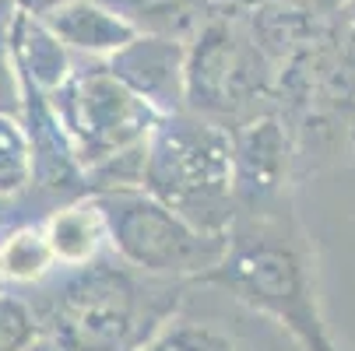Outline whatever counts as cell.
Here are the masks:
<instances>
[{
	"instance_id": "obj_15",
	"label": "cell",
	"mask_w": 355,
	"mask_h": 351,
	"mask_svg": "<svg viewBox=\"0 0 355 351\" xmlns=\"http://www.w3.org/2000/svg\"><path fill=\"white\" fill-rule=\"evenodd\" d=\"M35 179V152L25 116L0 109V200H11Z\"/></svg>"
},
{
	"instance_id": "obj_19",
	"label": "cell",
	"mask_w": 355,
	"mask_h": 351,
	"mask_svg": "<svg viewBox=\"0 0 355 351\" xmlns=\"http://www.w3.org/2000/svg\"><path fill=\"white\" fill-rule=\"evenodd\" d=\"M8 4L11 8H21V11H32V15H49V11L71 4V0H8Z\"/></svg>"
},
{
	"instance_id": "obj_9",
	"label": "cell",
	"mask_w": 355,
	"mask_h": 351,
	"mask_svg": "<svg viewBox=\"0 0 355 351\" xmlns=\"http://www.w3.org/2000/svg\"><path fill=\"white\" fill-rule=\"evenodd\" d=\"M106 64L162 116L187 109V39L137 32Z\"/></svg>"
},
{
	"instance_id": "obj_20",
	"label": "cell",
	"mask_w": 355,
	"mask_h": 351,
	"mask_svg": "<svg viewBox=\"0 0 355 351\" xmlns=\"http://www.w3.org/2000/svg\"><path fill=\"white\" fill-rule=\"evenodd\" d=\"M264 4H275V0H215V8H232V11H253V8H264Z\"/></svg>"
},
{
	"instance_id": "obj_14",
	"label": "cell",
	"mask_w": 355,
	"mask_h": 351,
	"mask_svg": "<svg viewBox=\"0 0 355 351\" xmlns=\"http://www.w3.org/2000/svg\"><path fill=\"white\" fill-rule=\"evenodd\" d=\"M53 267H57V257H53V246H49L42 225H21L0 239V271H4V281L35 285Z\"/></svg>"
},
{
	"instance_id": "obj_11",
	"label": "cell",
	"mask_w": 355,
	"mask_h": 351,
	"mask_svg": "<svg viewBox=\"0 0 355 351\" xmlns=\"http://www.w3.org/2000/svg\"><path fill=\"white\" fill-rule=\"evenodd\" d=\"M67 46L71 53H81L88 60H110L116 49H123L141 28L123 18L106 0H71V4L42 15Z\"/></svg>"
},
{
	"instance_id": "obj_18",
	"label": "cell",
	"mask_w": 355,
	"mask_h": 351,
	"mask_svg": "<svg viewBox=\"0 0 355 351\" xmlns=\"http://www.w3.org/2000/svg\"><path fill=\"white\" fill-rule=\"evenodd\" d=\"M21 102H25V91H21L11 64H8V53L0 49V109H15L18 113Z\"/></svg>"
},
{
	"instance_id": "obj_5",
	"label": "cell",
	"mask_w": 355,
	"mask_h": 351,
	"mask_svg": "<svg viewBox=\"0 0 355 351\" xmlns=\"http://www.w3.org/2000/svg\"><path fill=\"white\" fill-rule=\"evenodd\" d=\"M275 113L295 141V159L306 144L345 137L355 147V15L338 8L282 64Z\"/></svg>"
},
{
	"instance_id": "obj_8",
	"label": "cell",
	"mask_w": 355,
	"mask_h": 351,
	"mask_svg": "<svg viewBox=\"0 0 355 351\" xmlns=\"http://www.w3.org/2000/svg\"><path fill=\"white\" fill-rule=\"evenodd\" d=\"M236 144V193L239 208L264 204L288 193V179L295 169V141L278 113L253 116L232 130Z\"/></svg>"
},
{
	"instance_id": "obj_12",
	"label": "cell",
	"mask_w": 355,
	"mask_h": 351,
	"mask_svg": "<svg viewBox=\"0 0 355 351\" xmlns=\"http://www.w3.org/2000/svg\"><path fill=\"white\" fill-rule=\"evenodd\" d=\"M46 239L53 246V257L60 267H88L95 260H103V253L110 249V225H106V211L98 204L95 193L85 197H71L67 204H60L53 215L42 222Z\"/></svg>"
},
{
	"instance_id": "obj_21",
	"label": "cell",
	"mask_w": 355,
	"mask_h": 351,
	"mask_svg": "<svg viewBox=\"0 0 355 351\" xmlns=\"http://www.w3.org/2000/svg\"><path fill=\"white\" fill-rule=\"evenodd\" d=\"M348 11H352V15H355V0H348Z\"/></svg>"
},
{
	"instance_id": "obj_6",
	"label": "cell",
	"mask_w": 355,
	"mask_h": 351,
	"mask_svg": "<svg viewBox=\"0 0 355 351\" xmlns=\"http://www.w3.org/2000/svg\"><path fill=\"white\" fill-rule=\"evenodd\" d=\"M106 211L110 225V249L127 267L151 274V278H173V281H200L229 246V232H208L187 222L180 211L144 186L137 190H110L95 193Z\"/></svg>"
},
{
	"instance_id": "obj_3",
	"label": "cell",
	"mask_w": 355,
	"mask_h": 351,
	"mask_svg": "<svg viewBox=\"0 0 355 351\" xmlns=\"http://www.w3.org/2000/svg\"><path fill=\"white\" fill-rule=\"evenodd\" d=\"M144 190L187 222L229 232L239 211L232 130L193 109L166 113L144 147Z\"/></svg>"
},
{
	"instance_id": "obj_13",
	"label": "cell",
	"mask_w": 355,
	"mask_h": 351,
	"mask_svg": "<svg viewBox=\"0 0 355 351\" xmlns=\"http://www.w3.org/2000/svg\"><path fill=\"white\" fill-rule=\"evenodd\" d=\"M141 32H162L190 39L215 11V0H106Z\"/></svg>"
},
{
	"instance_id": "obj_10",
	"label": "cell",
	"mask_w": 355,
	"mask_h": 351,
	"mask_svg": "<svg viewBox=\"0 0 355 351\" xmlns=\"http://www.w3.org/2000/svg\"><path fill=\"white\" fill-rule=\"evenodd\" d=\"M4 53L25 95H53L74 74L71 46L49 28L42 15L11 8L4 25Z\"/></svg>"
},
{
	"instance_id": "obj_4",
	"label": "cell",
	"mask_w": 355,
	"mask_h": 351,
	"mask_svg": "<svg viewBox=\"0 0 355 351\" xmlns=\"http://www.w3.org/2000/svg\"><path fill=\"white\" fill-rule=\"evenodd\" d=\"M282 64L261 42L246 11L215 8L187 39V109L229 130L275 113Z\"/></svg>"
},
{
	"instance_id": "obj_22",
	"label": "cell",
	"mask_w": 355,
	"mask_h": 351,
	"mask_svg": "<svg viewBox=\"0 0 355 351\" xmlns=\"http://www.w3.org/2000/svg\"><path fill=\"white\" fill-rule=\"evenodd\" d=\"M0 285H4V271H0Z\"/></svg>"
},
{
	"instance_id": "obj_1",
	"label": "cell",
	"mask_w": 355,
	"mask_h": 351,
	"mask_svg": "<svg viewBox=\"0 0 355 351\" xmlns=\"http://www.w3.org/2000/svg\"><path fill=\"white\" fill-rule=\"evenodd\" d=\"M197 285H215L239 306L275 320L299 351H341L324 320L313 242L288 193L239 208L229 225L225 257Z\"/></svg>"
},
{
	"instance_id": "obj_16",
	"label": "cell",
	"mask_w": 355,
	"mask_h": 351,
	"mask_svg": "<svg viewBox=\"0 0 355 351\" xmlns=\"http://www.w3.org/2000/svg\"><path fill=\"white\" fill-rule=\"evenodd\" d=\"M141 351H246V348L236 341V334H229L218 323L173 316Z\"/></svg>"
},
{
	"instance_id": "obj_2",
	"label": "cell",
	"mask_w": 355,
	"mask_h": 351,
	"mask_svg": "<svg viewBox=\"0 0 355 351\" xmlns=\"http://www.w3.org/2000/svg\"><path fill=\"white\" fill-rule=\"evenodd\" d=\"M187 285L95 260L53 291L42 334L57 351H141L176 316Z\"/></svg>"
},
{
	"instance_id": "obj_17",
	"label": "cell",
	"mask_w": 355,
	"mask_h": 351,
	"mask_svg": "<svg viewBox=\"0 0 355 351\" xmlns=\"http://www.w3.org/2000/svg\"><path fill=\"white\" fill-rule=\"evenodd\" d=\"M42 337V320L25 298L0 288V351H32Z\"/></svg>"
},
{
	"instance_id": "obj_7",
	"label": "cell",
	"mask_w": 355,
	"mask_h": 351,
	"mask_svg": "<svg viewBox=\"0 0 355 351\" xmlns=\"http://www.w3.org/2000/svg\"><path fill=\"white\" fill-rule=\"evenodd\" d=\"M53 113L74 147L85 176L110 159L148 144L162 113L120 81L106 60L74 67V74L49 95Z\"/></svg>"
}]
</instances>
